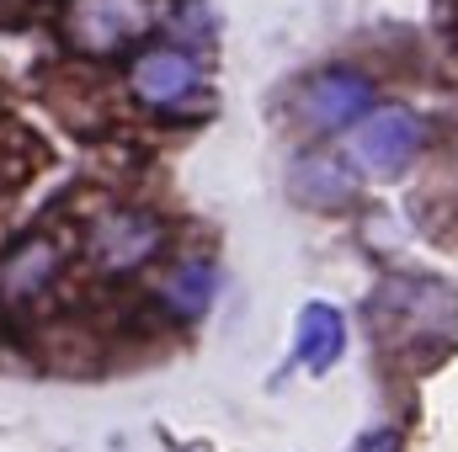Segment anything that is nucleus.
Instances as JSON below:
<instances>
[{
	"label": "nucleus",
	"instance_id": "nucleus-10",
	"mask_svg": "<svg viewBox=\"0 0 458 452\" xmlns=\"http://www.w3.org/2000/svg\"><path fill=\"white\" fill-rule=\"evenodd\" d=\"M214 282H219L214 261H203V255L182 261V266L171 272V282H165V304H171V314H182V320H198V314L214 304Z\"/></svg>",
	"mask_w": 458,
	"mask_h": 452
},
{
	"label": "nucleus",
	"instance_id": "nucleus-8",
	"mask_svg": "<svg viewBox=\"0 0 458 452\" xmlns=\"http://www.w3.org/2000/svg\"><path fill=\"white\" fill-rule=\"evenodd\" d=\"M293 197L304 208H346L357 197V171L342 155H304L293 165Z\"/></svg>",
	"mask_w": 458,
	"mask_h": 452
},
{
	"label": "nucleus",
	"instance_id": "nucleus-1",
	"mask_svg": "<svg viewBox=\"0 0 458 452\" xmlns=\"http://www.w3.org/2000/svg\"><path fill=\"white\" fill-rule=\"evenodd\" d=\"M373 336L389 362L427 367L458 340V293L437 277H389L378 282L373 304Z\"/></svg>",
	"mask_w": 458,
	"mask_h": 452
},
{
	"label": "nucleus",
	"instance_id": "nucleus-11",
	"mask_svg": "<svg viewBox=\"0 0 458 452\" xmlns=\"http://www.w3.org/2000/svg\"><path fill=\"white\" fill-rule=\"evenodd\" d=\"M352 452H400V431H389V426H378V431H368L362 442Z\"/></svg>",
	"mask_w": 458,
	"mask_h": 452
},
{
	"label": "nucleus",
	"instance_id": "nucleus-9",
	"mask_svg": "<svg viewBox=\"0 0 458 452\" xmlns=\"http://www.w3.org/2000/svg\"><path fill=\"white\" fill-rule=\"evenodd\" d=\"M342 351H346L342 314H336L326 298L304 304V314H299V362H304L310 372H326V367L342 362Z\"/></svg>",
	"mask_w": 458,
	"mask_h": 452
},
{
	"label": "nucleus",
	"instance_id": "nucleus-6",
	"mask_svg": "<svg viewBox=\"0 0 458 452\" xmlns=\"http://www.w3.org/2000/svg\"><path fill=\"white\" fill-rule=\"evenodd\" d=\"M128 91H133V102H144V107H155V113H176V107H187V102L203 91V70H198V59H192L187 48H176V43L144 48V54L133 59V70H128Z\"/></svg>",
	"mask_w": 458,
	"mask_h": 452
},
{
	"label": "nucleus",
	"instance_id": "nucleus-7",
	"mask_svg": "<svg viewBox=\"0 0 458 452\" xmlns=\"http://www.w3.org/2000/svg\"><path fill=\"white\" fill-rule=\"evenodd\" d=\"M64 272V245L54 234H27L0 255V309L21 314L32 309Z\"/></svg>",
	"mask_w": 458,
	"mask_h": 452
},
{
	"label": "nucleus",
	"instance_id": "nucleus-4",
	"mask_svg": "<svg viewBox=\"0 0 458 452\" xmlns=\"http://www.w3.org/2000/svg\"><path fill=\"white\" fill-rule=\"evenodd\" d=\"M160 245H165V224L144 208H107L86 229V255L97 261L102 277H133L160 255Z\"/></svg>",
	"mask_w": 458,
	"mask_h": 452
},
{
	"label": "nucleus",
	"instance_id": "nucleus-2",
	"mask_svg": "<svg viewBox=\"0 0 458 452\" xmlns=\"http://www.w3.org/2000/svg\"><path fill=\"white\" fill-rule=\"evenodd\" d=\"M59 32L81 59H113L155 32V0H64Z\"/></svg>",
	"mask_w": 458,
	"mask_h": 452
},
{
	"label": "nucleus",
	"instance_id": "nucleus-5",
	"mask_svg": "<svg viewBox=\"0 0 458 452\" xmlns=\"http://www.w3.org/2000/svg\"><path fill=\"white\" fill-rule=\"evenodd\" d=\"M368 107H373V80H368L362 70H342V64L310 75V80L299 86V96H293L299 122L315 128V133H342V128H352Z\"/></svg>",
	"mask_w": 458,
	"mask_h": 452
},
{
	"label": "nucleus",
	"instance_id": "nucleus-3",
	"mask_svg": "<svg viewBox=\"0 0 458 452\" xmlns=\"http://www.w3.org/2000/svg\"><path fill=\"white\" fill-rule=\"evenodd\" d=\"M421 144H427V128L411 107H368L352 122V138H346L352 165L368 176H384V181L400 176L421 155Z\"/></svg>",
	"mask_w": 458,
	"mask_h": 452
}]
</instances>
